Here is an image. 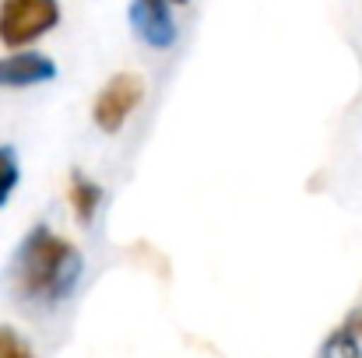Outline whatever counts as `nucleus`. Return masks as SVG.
Returning <instances> with one entry per match:
<instances>
[{"label":"nucleus","mask_w":362,"mask_h":358,"mask_svg":"<svg viewBox=\"0 0 362 358\" xmlns=\"http://www.w3.org/2000/svg\"><path fill=\"white\" fill-rule=\"evenodd\" d=\"M21 179V165H18V151L11 144H0V208L11 201L14 186Z\"/></svg>","instance_id":"obj_8"},{"label":"nucleus","mask_w":362,"mask_h":358,"mask_svg":"<svg viewBox=\"0 0 362 358\" xmlns=\"http://www.w3.org/2000/svg\"><path fill=\"white\" fill-rule=\"evenodd\" d=\"M0 358H35V352L28 348V341L18 330L0 323Z\"/></svg>","instance_id":"obj_9"},{"label":"nucleus","mask_w":362,"mask_h":358,"mask_svg":"<svg viewBox=\"0 0 362 358\" xmlns=\"http://www.w3.org/2000/svg\"><path fill=\"white\" fill-rule=\"evenodd\" d=\"M85 256L71 239L57 236L49 225L28 229L14 246L4 267V288L25 313H53L60 309L81 285Z\"/></svg>","instance_id":"obj_1"},{"label":"nucleus","mask_w":362,"mask_h":358,"mask_svg":"<svg viewBox=\"0 0 362 358\" xmlns=\"http://www.w3.org/2000/svg\"><path fill=\"white\" fill-rule=\"evenodd\" d=\"M173 4H187V0H173Z\"/></svg>","instance_id":"obj_10"},{"label":"nucleus","mask_w":362,"mask_h":358,"mask_svg":"<svg viewBox=\"0 0 362 358\" xmlns=\"http://www.w3.org/2000/svg\"><path fill=\"white\" fill-rule=\"evenodd\" d=\"M57 78V64L53 56L39 53V49H14L7 56H0V88H35V85H49Z\"/></svg>","instance_id":"obj_5"},{"label":"nucleus","mask_w":362,"mask_h":358,"mask_svg":"<svg viewBox=\"0 0 362 358\" xmlns=\"http://www.w3.org/2000/svg\"><path fill=\"white\" fill-rule=\"evenodd\" d=\"M144 81L137 78V74H113L103 88H99V95H95V102H92V119H95V126L103 130V133H120L123 126H127V119L137 113V106L144 102Z\"/></svg>","instance_id":"obj_3"},{"label":"nucleus","mask_w":362,"mask_h":358,"mask_svg":"<svg viewBox=\"0 0 362 358\" xmlns=\"http://www.w3.org/2000/svg\"><path fill=\"white\" fill-rule=\"evenodd\" d=\"M320 358H362V306L327 334Z\"/></svg>","instance_id":"obj_6"},{"label":"nucleus","mask_w":362,"mask_h":358,"mask_svg":"<svg viewBox=\"0 0 362 358\" xmlns=\"http://www.w3.org/2000/svg\"><path fill=\"white\" fill-rule=\"evenodd\" d=\"M67 201H71V208H74L78 222H81V225H88V222L95 218L99 204H103V186H99L92 176H85L81 169H74V172H71V190H67Z\"/></svg>","instance_id":"obj_7"},{"label":"nucleus","mask_w":362,"mask_h":358,"mask_svg":"<svg viewBox=\"0 0 362 358\" xmlns=\"http://www.w3.org/2000/svg\"><path fill=\"white\" fill-rule=\"evenodd\" d=\"M127 25L134 39L148 49H173L180 39V25L173 18V0H130Z\"/></svg>","instance_id":"obj_4"},{"label":"nucleus","mask_w":362,"mask_h":358,"mask_svg":"<svg viewBox=\"0 0 362 358\" xmlns=\"http://www.w3.org/2000/svg\"><path fill=\"white\" fill-rule=\"evenodd\" d=\"M60 25V0H0V46L28 49Z\"/></svg>","instance_id":"obj_2"}]
</instances>
